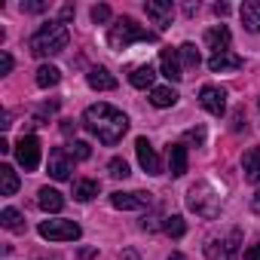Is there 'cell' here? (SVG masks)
Listing matches in <instances>:
<instances>
[{
    "instance_id": "obj_1",
    "label": "cell",
    "mask_w": 260,
    "mask_h": 260,
    "mask_svg": "<svg viewBox=\"0 0 260 260\" xmlns=\"http://www.w3.org/2000/svg\"><path fill=\"white\" fill-rule=\"evenodd\" d=\"M83 122H86L89 132H92L101 144H107V147H113L116 141H122V135L128 132L125 113L116 110V107H110V104H92V107H86Z\"/></svg>"
},
{
    "instance_id": "obj_2",
    "label": "cell",
    "mask_w": 260,
    "mask_h": 260,
    "mask_svg": "<svg viewBox=\"0 0 260 260\" xmlns=\"http://www.w3.org/2000/svg\"><path fill=\"white\" fill-rule=\"evenodd\" d=\"M68 40H71V34H68V25L64 22H46L28 40V46H31V52L37 58H52V55H58V52L68 49Z\"/></svg>"
},
{
    "instance_id": "obj_3",
    "label": "cell",
    "mask_w": 260,
    "mask_h": 260,
    "mask_svg": "<svg viewBox=\"0 0 260 260\" xmlns=\"http://www.w3.org/2000/svg\"><path fill=\"white\" fill-rule=\"evenodd\" d=\"M153 40H156L153 31L141 28L135 19H128V16L116 19V22L110 25V31H107V43H110L113 49H128L132 43H153Z\"/></svg>"
},
{
    "instance_id": "obj_4",
    "label": "cell",
    "mask_w": 260,
    "mask_h": 260,
    "mask_svg": "<svg viewBox=\"0 0 260 260\" xmlns=\"http://www.w3.org/2000/svg\"><path fill=\"white\" fill-rule=\"evenodd\" d=\"M187 205H190V211H196L199 217H205V220H214L217 214H220V196H217V190L211 187V184H193L190 190H187Z\"/></svg>"
},
{
    "instance_id": "obj_5",
    "label": "cell",
    "mask_w": 260,
    "mask_h": 260,
    "mask_svg": "<svg viewBox=\"0 0 260 260\" xmlns=\"http://www.w3.org/2000/svg\"><path fill=\"white\" fill-rule=\"evenodd\" d=\"M40 236L49 239V242H77L83 236L80 223L74 220H64V217H55V220H43L40 223Z\"/></svg>"
},
{
    "instance_id": "obj_6",
    "label": "cell",
    "mask_w": 260,
    "mask_h": 260,
    "mask_svg": "<svg viewBox=\"0 0 260 260\" xmlns=\"http://www.w3.org/2000/svg\"><path fill=\"white\" fill-rule=\"evenodd\" d=\"M16 159L25 172H37L40 166V141L34 135H22L19 144H16Z\"/></svg>"
},
{
    "instance_id": "obj_7",
    "label": "cell",
    "mask_w": 260,
    "mask_h": 260,
    "mask_svg": "<svg viewBox=\"0 0 260 260\" xmlns=\"http://www.w3.org/2000/svg\"><path fill=\"white\" fill-rule=\"evenodd\" d=\"M153 196L150 193H141V190H132V193H110V205L119 208V211H141V208H150Z\"/></svg>"
},
{
    "instance_id": "obj_8",
    "label": "cell",
    "mask_w": 260,
    "mask_h": 260,
    "mask_svg": "<svg viewBox=\"0 0 260 260\" xmlns=\"http://www.w3.org/2000/svg\"><path fill=\"white\" fill-rule=\"evenodd\" d=\"M199 104L211 113V116H223L226 113V92L220 89V86H202L199 89Z\"/></svg>"
},
{
    "instance_id": "obj_9",
    "label": "cell",
    "mask_w": 260,
    "mask_h": 260,
    "mask_svg": "<svg viewBox=\"0 0 260 260\" xmlns=\"http://www.w3.org/2000/svg\"><path fill=\"white\" fill-rule=\"evenodd\" d=\"M71 172H74V156H71L64 147L49 150V175H52L55 181H68Z\"/></svg>"
},
{
    "instance_id": "obj_10",
    "label": "cell",
    "mask_w": 260,
    "mask_h": 260,
    "mask_svg": "<svg viewBox=\"0 0 260 260\" xmlns=\"http://www.w3.org/2000/svg\"><path fill=\"white\" fill-rule=\"evenodd\" d=\"M236 242H239V230H233L230 239H211V242L205 245L208 260H230L233 251H236Z\"/></svg>"
},
{
    "instance_id": "obj_11",
    "label": "cell",
    "mask_w": 260,
    "mask_h": 260,
    "mask_svg": "<svg viewBox=\"0 0 260 260\" xmlns=\"http://www.w3.org/2000/svg\"><path fill=\"white\" fill-rule=\"evenodd\" d=\"M135 150H138V162H141V169L147 175H159L162 172V162H159V156H156V150L150 147L147 138H138L135 141Z\"/></svg>"
},
{
    "instance_id": "obj_12",
    "label": "cell",
    "mask_w": 260,
    "mask_h": 260,
    "mask_svg": "<svg viewBox=\"0 0 260 260\" xmlns=\"http://www.w3.org/2000/svg\"><path fill=\"white\" fill-rule=\"evenodd\" d=\"M144 10H147V19H153V25H159V28H169L172 25L175 10H172L169 0H147Z\"/></svg>"
},
{
    "instance_id": "obj_13",
    "label": "cell",
    "mask_w": 260,
    "mask_h": 260,
    "mask_svg": "<svg viewBox=\"0 0 260 260\" xmlns=\"http://www.w3.org/2000/svg\"><path fill=\"white\" fill-rule=\"evenodd\" d=\"M159 64H162V77H166L169 83H178V80L184 77V68H181V55H178V49H162Z\"/></svg>"
},
{
    "instance_id": "obj_14",
    "label": "cell",
    "mask_w": 260,
    "mask_h": 260,
    "mask_svg": "<svg viewBox=\"0 0 260 260\" xmlns=\"http://www.w3.org/2000/svg\"><path fill=\"white\" fill-rule=\"evenodd\" d=\"M230 40H233V34H230L226 25H214V28L205 31V46L214 49V55H217V52H226V49H230Z\"/></svg>"
},
{
    "instance_id": "obj_15",
    "label": "cell",
    "mask_w": 260,
    "mask_h": 260,
    "mask_svg": "<svg viewBox=\"0 0 260 260\" xmlns=\"http://www.w3.org/2000/svg\"><path fill=\"white\" fill-rule=\"evenodd\" d=\"M245 61H242V55H236V52H217V55H211L208 58V71L211 74H223V71H239Z\"/></svg>"
},
{
    "instance_id": "obj_16",
    "label": "cell",
    "mask_w": 260,
    "mask_h": 260,
    "mask_svg": "<svg viewBox=\"0 0 260 260\" xmlns=\"http://www.w3.org/2000/svg\"><path fill=\"white\" fill-rule=\"evenodd\" d=\"M239 16H242V25H245V31H251V34H260V0H245V4H242V10H239Z\"/></svg>"
},
{
    "instance_id": "obj_17",
    "label": "cell",
    "mask_w": 260,
    "mask_h": 260,
    "mask_svg": "<svg viewBox=\"0 0 260 260\" xmlns=\"http://www.w3.org/2000/svg\"><path fill=\"white\" fill-rule=\"evenodd\" d=\"M40 199V208L46 211V214H58L61 208H64V196L58 193V190H52V187H40V193H37Z\"/></svg>"
},
{
    "instance_id": "obj_18",
    "label": "cell",
    "mask_w": 260,
    "mask_h": 260,
    "mask_svg": "<svg viewBox=\"0 0 260 260\" xmlns=\"http://www.w3.org/2000/svg\"><path fill=\"white\" fill-rule=\"evenodd\" d=\"M86 80H89V86L98 89V92H110V89H116V77H113L110 71H104V68H92Z\"/></svg>"
},
{
    "instance_id": "obj_19",
    "label": "cell",
    "mask_w": 260,
    "mask_h": 260,
    "mask_svg": "<svg viewBox=\"0 0 260 260\" xmlns=\"http://www.w3.org/2000/svg\"><path fill=\"white\" fill-rule=\"evenodd\" d=\"M242 169H245V181L260 184V147H251L242 156Z\"/></svg>"
},
{
    "instance_id": "obj_20",
    "label": "cell",
    "mask_w": 260,
    "mask_h": 260,
    "mask_svg": "<svg viewBox=\"0 0 260 260\" xmlns=\"http://www.w3.org/2000/svg\"><path fill=\"white\" fill-rule=\"evenodd\" d=\"M169 172L175 178H181L187 172V147L184 144H172L169 147Z\"/></svg>"
},
{
    "instance_id": "obj_21",
    "label": "cell",
    "mask_w": 260,
    "mask_h": 260,
    "mask_svg": "<svg viewBox=\"0 0 260 260\" xmlns=\"http://www.w3.org/2000/svg\"><path fill=\"white\" fill-rule=\"evenodd\" d=\"M153 80H156V71L150 64H141V68H135L132 74H128V83H132L135 89H153Z\"/></svg>"
},
{
    "instance_id": "obj_22",
    "label": "cell",
    "mask_w": 260,
    "mask_h": 260,
    "mask_svg": "<svg viewBox=\"0 0 260 260\" xmlns=\"http://www.w3.org/2000/svg\"><path fill=\"white\" fill-rule=\"evenodd\" d=\"M19 190V175L13 166H0V196H16Z\"/></svg>"
},
{
    "instance_id": "obj_23",
    "label": "cell",
    "mask_w": 260,
    "mask_h": 260,
    "mask_svg": "<svg viewBox=\"0 0 260 260\" xmlns=\"http://www.w3.org/2000/svg\"><path fill=\"white\" fill-rule=\"evenodd\" d=\"M0 223H4V230H10V233H25V217L16 208H4V211H0Z\"/></svg>"
},
{
    "instance_id": "obj_24",
    "label": "cell",
    "mask_w": 260,
    "mask_h": 260,
    "mask_svg": "<svg viewBox=\"0 0 260 260\" xmlns=\"http://www.w3.org/2000/svg\"><path fill=\"white\" fill-rule=\"evenodd\" d=\"M58 80H61V71H58L55 64H40V68H37V86H40V89H52Z\"/></svg>"
},
{
    "instance_id": "obj_25",
    "label": "cell",
    "mask_w": 260,
    "mask_h": 260,
    "mask_svg": "<svg viewBox=\"0 0 260 260\" xmlns=\"http://www.w3.org/2000/svg\"><path fill=\"white\" fill-rule=\"evenodd\" d=\"M150 101H153V107H172V104L178 101V92H175L172 86H153Z\"/></svg>"
},
{
    "instance_id": "obj_26",
    "label": "cell",
    "mask_w": 260,
    "mask_h": 260,
    "mask_svg": "<svg viewBox=\"0 0 260 260\" xmlns=\"http://www.w3.org/2000/svg\"><path fill=\"white\" fill-rule=\"evenodd\" d=\"M92 196H98V181L83 178V181L74 184V199H77V202H89Z\"/></svg>"
},
{
    "instance_id": "obj_27",
    "label": "cell",
    "mask_w": 260,
    "mask_h": 260,
    "mask_svg": "<svg viewBox=\"0 0 260 260\" xmlns=\"http://www.w3.org/2000/svg\"><path fill=\"white\" fill-rule=\"evenodd\" d=\"M162 230H166L172 239H181V236L187 233V223H184V217H181V214H172V217H166V220H162Z\"/></svg>"
},
{
    "instance_id": "obj_28",
    "label": "cell",
    "mask_w": 260,
    "mask_h": 260,
    "mask_svg": "<svg viewBox=\"0 0 260 260\" xmlns=\"http://www.w3.org/2000/svg\"><path fill=\"white\" fill-rule=\"evenodd\" d=\"M178 55H181V61H184V68H199V49L193 46V43H184L181 49H178Z\"/></svg>"
},
{
    "instance_id": "obj_29",
    "label": "cell",
    "mask_w": 260,
    "mask_h": 260,
    "mask_svg": "<svg viewBox=\"0 0 260 260\" xmlns=\"http://www.w3.org/2000/svg\"><path fill=\"white\" fill-rule=\"evenodd\" d=\"M107 172H110L113 178H128V162L119 159V156H113V159L107 162Z\"/></svg>"
},
{
    "instance_id": "obj_30",
    "label": "cell",
    "mask_w": 260,
    "mask_h": 260,
    "mask_svg": "<svg viewBox=\"0 0 260 260\" xmlns=\"http://www.w3.org/2000/svg\"><path fill=\"white\" fill-rule=\"evenodd\" d=\"M22 10L25 13H46L49 10V0H22Z\"/></svg>"
},
{
    "instance_id": "obj_31",
    "label": "cell",
    "mask_w": 260,
    "mask_h": 260,
    "mask_svg": "<svg viewBox=\"0 0 260 260\" xmlns=\"http://www.w3.org/2000/svg\"><path fill=\"white\" fill-rule=\"evenodd\" d=\"M71 156H77V159H89V156H92V147H89L86 141H74V144H71Z\"/></svg>"
},
{
    "instance_id": "obj_32",
    "label": "cell",
    "mask_w": 260,
    "mask_h": 260,
    "mask_svg": "<svg viewBox=\"0 0 260 260\" xmlns=\"http://www.w3.org/2000/svg\"><path fill=\"white\" fill-rule=\"evenodd\" d=\"M107 19H110V7H104V4L92 7V22H95V25H101V22H107Z\"/></svg>"
},
{
    "instance_id": "obj_33",
    "label": "cell",
    "mask_w": 260,
    "mask_h": 260,
    "mask_svg": "<svg viewBox=\"0 0 260 260\" xmlns=\"http://www.w3.org/2000/svg\"><path fill=\"white\" fill-rule=\"evenodd\" d=\"M187 141H196V144H202L205 141V128L202 125H196V128H187V135H184Z\"/></svg>"
},
{
    "instance_id": "obj_34",
    "label": "cell",
    "mask_w": 260,
    "mask_h": 260,
    "mask_svg": "<svg viewBox=\"0 0 260 260\" xmlns=\"http://www.w3.org/2000/svg\"><path fill=\"white\" fill-rule=\"evenodd\" d=\"M10 71H13V55L0 52V74H10Z\"/></svg>"
},
{
    "instance_id": "obj_35",
    "label": "cell",
    "mask_w": 260,
    "mask_h": 260,
    "mask_svg": "<svg viewBox=\"0 0 260 260\" xmlns=\"http://www.w3.org/2000/svg\"><path fill=\"white\" fill-rule=\"evenodd\" d=\"M245 260H260V245H251V248H245Z\"/></svg>"
},
{
    "instance_id": "obj_36",
    "label": "cell",
    "mask_w": 260,
    "mask_h": 260,
    "mask_svg": "<svg viewBox=\"0 0 260 260\" xmlns=\"http://www.w3.org/2000/svg\"><path fill=\"white\" fill-rule=\"evenodd\" d=\"M233 132H242V110L233 113Z\"/></svg>"
},
{
    "instance_id": "obj_37",
    "label": "cell",
    "mask_w": 260,
    "mask_h": 260,
    "mask_svg": "<svg viewBox=\"0 0 260 260\" xmlns=\"http://www.w3.org/2000/svg\"><path fill=\"white\" fill-rule=\"evenodd\" d=\"M251 211H257V214H260V190L251 196Z\"/></svg>"
},
{
    "instance_id": "obj_38",
    "label": "cell",
    "mask_w": 260,
    "mask_h": 260,
    "mask_svg": "<svg viewBox=\"0 0 260 260\" xmlns=\"http://www.w3.org/2000/svg\"><path fill=\"white\" fill-rule=\"evenodd\" d=\"M214 13H217V16H230V7H226V4H214Z\"/></svg>"
},
{
    "instance_id": "obj_39",
    "label": "cell",
    "mask_w": 260,
    "mask_h": 260,
    "mask_svg": "<svg viewBox=\"0 0 260 260\" xmlns=\"http://www.w3.org/2000/svg\"><path fill=\"white\" fill-rule=\"evenodd\" d=\"M0 125H4V128H10V125H13V122H10V110L0 113Z\"/></svg>"
},
{
    "instance_id": "obj_40",
    "label": "cell",
    "mask_w": 260,
    "mask_h": 260,
    "mask_svg": "<svg viewBox=\"0 0 260 260\" xmlns=\"http://www.w3.org/2000/svg\"><path fill=\"white\" fill-rule=\"evenodd\" d=\"M68 19H74V7H64L61 10V22H68Z\"/></svg>"
},
{
    "instance_id": "obj_41",
    "label": "cell",
    "mask_w": 260,
    "mask_h": 260,
    "mask_svg": "<svg viewBox=\"0 0 260 260\" xmlns=\"http://www.w3.org/2000/svg\"><path fill=\"white\" fill-rule=\"evenodd\" d=\"M169 260H184V254H172V257H169Z\"/></svg>"
}]
</instances>
